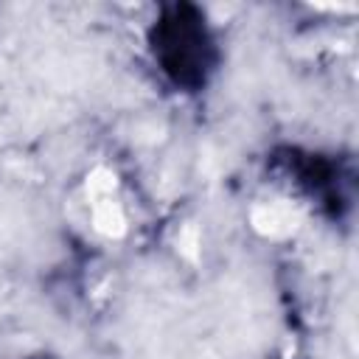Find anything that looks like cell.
I'll return each mask as SVG.
<instances>
[{
    "instance_id": "cell-1",
    "label": "cell",
    "mask_w": 359,
    "mask_h": 359,
    "mask_svg": "<svg viewBox=\"0 0 359 359\" xmlns=\"http://www.w3.org/2000/svg\"><path fill=\"white\" fill-rule=\"evenodd\" d=\"M151 53L171 84L194 93L205 87L216 67V45L205 14L194 3H171L149 31Z\"/></svg>"
},
{
    "instance_id": "cell-2",
    "label": "cell",
    "mask_w": 359,
    "mask_h": 359,
    "mask_svg": "<svg viewBox=\"0 0 359 359\" xmlns=\"http://www.w3.org/2000/svg\"><path fill=\"white\" fill-rule=\"evenodd\" d=\"M286 165L294 174V180L303 188H309V191L323 194V191H331L337 185V168H334V163L325 160V157H320V154H303V151L292 149V151H286Z\"/></svg>"
}]
</instances>
